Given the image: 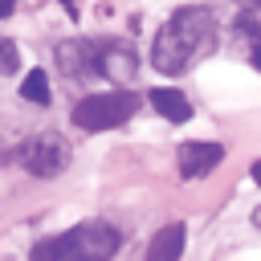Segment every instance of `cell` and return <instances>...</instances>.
Segmentation results:
<instances>
[{
  "label": "cell",
  "instance_id": "obj_8",
  "mask_svg": "<svg viewBox=\"0 0 261 261\" xmlns=\"http://www.w3.org/2000/svg\"><path fill=\"white\" fill-rule=\"evenodd\" d=\"M184 241H188V228H184L179 220L163 224V228L151 237V245H147V261H179V257H184Z\"/></svg>",
  "mask_w": 261,
  "mask_h": 261
},
{
  "label": "cell",
  "instance_id": "obj_1",
  "mask_svg": "<svg viewBox=\"0 0 261 261\" xmlns=\"http://www.w3.org/2000/svg\"><path fill=\"white\" fill-rule=\"evenodd\" d=\"M216 49V16L212 8L204 4H184L175 8L163 29L155 33V45H151V65L167 77H179L188 73L196 61H204L208 53Z\"/></svg>",
  "mask_w": 261,
  "mask_h": 261
},
{
  "label": "cell",
  "instance_id": "obj_9",
  "mask_svg": "<svg viewBox=\"0 0 261 261\" xmlns=\"http://www.w3.org/2000/svg\"><path fill=\"white\" fill-rule=\"evenodd\" d=\"M147 102L167 118V122H188L192 118V102H188V94L184 90H171V86H155V90H147Z\"/></svg>",
  "mask_w": 261,
  "mask_h": 261
},
{
  "label": "cell",
  "instance_id": "obj_10",
  "mask_svg": "<svg viewBox=\"0 0 261 261\" xmlns=\"http://www.w3.org/2000/svg\"><path fill=\"white\" fill-rule=\"evenodd\" d=\"M20 98H24V102H33V106H49V102H53L45 69H29V73H24V82H20Z\"/></svg>",
  "mask_w": 261,
  "mask_h": 261
},
{
  "label": "cell",
  "instance_id": "obj_4",
  "mask_svg": "<svg viewBox=\"0 0 261 261\" xmlns=\"http://www.w3.org/2000/svg\"><path fill=\"white\" fill-rule=\"evenodd\" d=\"M8 159H16L29 175H37V179H53V175H61L65 167H69V143L57 135V130H41V135H33L29 143H20Z\"/></svg>",
  "mask_w": 261,
  "mask_h": 261
},
{
  "label": "cell",
  "instance_id": "obj_15",
  "mask_svg": "<svg viewBox=\"0 0 261 261\" xmlns=\"http://www.w3.org/2000/svg\"><path fill=\"white\" fill-rule=\"evenodd\" d=\"M253 69H261V41H253Z\"/></svg>",
  "mask_w": 261,
  "mask_h": 261
},
{
  "label": "cell",
  "instance_id": "obj_13",
  "mask_svg": "<svg viewBox=\"0 0 261 261\" xmlns=\"http://www.w3.org/2000/svg\"><path fill=\"white\" fill-rule=\"evenodd\" d=\"M237 4H241L245 12H261V0H237Z\"/></svg>",
  "mask_w": 261,
  "mask_h": 261
},
{
  "label": "cell",
  "instance_id": "obj_2",
  "mask_svg": "<svg viewBox=\"0 0 261 261\" xmlns=\"http://www.w3.org/2000/svg\"><path fill=\"white\" fill-rule=\"evenodd\" d=\"M122 237L106 220H82L65 232H53L29 249V261H110Z\"/></svg>",
  "mask_w": 261,
  "mask_h": 261
},
{
  "label": "cell",
  "instance_id": "obj_16",
  "mask_svg": "<svg viewBox=\"0 0 261 261\" xmlns=\"http://www.w3.org/2000/svg\"><path fill=\"white\" fill-rule=\"evenodd\" d=\"M253 224H261V208H257V212H253Z\"/></svg>",
  "mask_w": 261,
  "mask_h": 261
},
{
  "label": "cell",
  "instance_id": "obj_5",
  "mask_svg": "<svg viewBox=\"0 0 261 261\" xmlns=\"http://www.w3.org/2000/svg\"><path fill=\"white\" fill-rule=\"evenodd\" d=\"M94 69L102 77H110L114 86H130L135 73H139V57L126 41H94Z\"/></svg>",
  "mask_w": 261,
  "mask_h": 261
},
{
  "label": "cell",
  "instance_id": "obj_3",
  "mask_svg": "<svg viewBox=\"0 0 261 261\" xmlns=\"http://www.w3.org/2000/svg\"><path fill=\"white\" fill-rule=\"evenodd\" d=\"M139 110V98L135 90H106V94H86L82 102H73L69 118L77 130H114L122 122H130Z\"/></svg>",
  "mask_w": 261,
  "mask_h": 261
},
{
  "label": "cell",
  "instance_id": "obj_11",
  "mask_svg": "<svg viewBox=\"0 0 261 261\" xmlns=\"http://www.w3.org/2000/svg\"><path fill=\"white\" fill-rule=\"evenodd\" d=\"M16 69H20V53H16V45L8 37H0V77H8Z\"/></svg>",
  "mask_w": 261,
  "mask_h": 261
},
{
  "label": "cell",
  "instance_id": "obj_7",
  "mask_svg": "<svg viewBox=\"0 0 261 261\" xmlns=\"http://www.w3.org/2000/svg\"><path fill=\"white\" fill-rule=\"evenodd\" d=\"M57 65H61L65 77H90V73H98L94 69V41H82V37L61 41L57 45Z\"/></svg>",
  "mask_w": 261,
  "mask_h": 261
},
{
  "label": "cell",
  "instance_id": "obj_12",
  "mask_svg": "<svg viewBox=\"0 0 261 261\" xmlns=\"http://www.w3.org/2000/svg\"><path fill=\"white\" fill-rule=\"evenodd\" d=\"M12 8H16V0H0V20H4V16H12Z\"/></svg>",
  "mask_w": 261,
  "mask_h": 261
},
{
  "label": "cell",
  "instance_id": "obj_14",
  "mask_svg": "<svg viewBox=\"0 0 261 261\" xmlns=\"http://www.w3.org/2000/svg\"><path fill=\"white\" fill-rule=\"evenodd\" d=\"M249 175H253V184H257V188H261V159H257V163H253V167H249Z\"/></svg>",
  "mask_w": 261,
  "mask_h": 261
},
{
  "label": "cell",
  "instance_id": "obj_6",
  "mask_svg": "<svg viewBox=\"0 0 261 261\" xmlns=\"http://www.w3.org/2000/svg\"><path fill=\"white\" fill-rule=\"evenodd\" d=\"M179 179H204V175H212L216 167H220V159H224V147L220 143H204V139H192V143H184L179 147Z\"/></svg>",
  "mask_w": 261,
  "mask_h": 261
}]
</instances>
